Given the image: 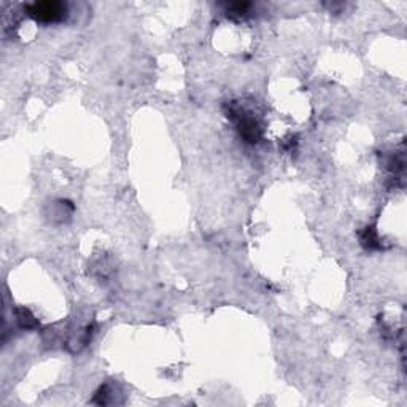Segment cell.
<instances>
[{
    "label": "cell",
    "mask_w": 407,
    "mask_h": 407,
    "mask_svg": "<svg viewBox=\"0 0 407 407\" xmlns=\"http://www.w3.org/2000/svg\"><path fill=\"white\" fill-rule=\"evenodd\" d=\"M30 15L41 23H56L66 17V5L57 2L35 3L30 7Z\"/></svg>",
    "instance_id": "6da1fadb"
}]
</instances>
